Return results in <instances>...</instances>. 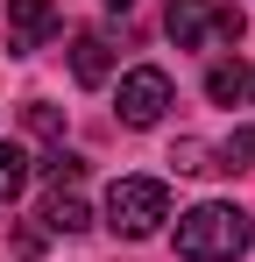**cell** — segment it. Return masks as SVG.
Segmentation results:
<instances>
[{
  "instance_id": "1",
  "label": "cell",
  "mask_w": 255,
  "mask_h": 262,
  "mask_svg": "<svg viewBox=\"0 0 255 262\" xmlns=\"http://www.w3.org/2000/svg\"><path fill=\"white\" fill-rule=\"evenodd\" d=\"M248 241H255L248 213L227 206V199H206V206L177 213V255H184V262H234Z\"/></svg>"
},
{
  "instance_id": "2",
  "label": "cell",
  "mask_w": 255,
  "mask_h": 262,
  "mask_svg": "<svg viewBox=\"0 0 255 262\" xmlns=\"http://www.w3.org/2000/svg\"><path fill=\"white\" fill-rule=\"evenodd\" d=\"M163 220H170V184L163 177H114V191H107V227H114L121 241H149Z\"/></svg>"
},
{
  "instance_id": "3",
  "label": "cell",
  "mask_w": 255,
  "mask_h": 262,
  "mask_svg": "<svg viewBox=\"0 0 255 262\" xmlns=\"http://www.w3.org/2000/svg\"><path fill=\"white\" fill-rule=\"evenodd\" d=\"M170 106H177V85L163 64H135L121 78V128H156Z\"/></svg>"
},
{
  "instance_id": "4",
  "label": "cell",
  "mask_w": 255,
  "mask_h": 262,
  "mask_svg": "<svg viewBox=\"0 0 255 262\" xmlns=\"http://www.w3.org/2000/svg\"><path fill=\"white\" fill-rule=\"evenodd\" d=\"M57 36V0H7V57H36Z\"/></svg>"
},
{
  "instance_id": "5",
  "label": "cell",
  "mask_w": 255,
  "mask_h": 262,
  "mask_svg": "<svg viewBox=\"0 0 255 262\" xmlns=\"http://www.w3.org/2000/svg\"><path fill=\"white\" fill-rule=\"evenodd\" d=\"M71 78H78V85H107V78H114V43H107L99 29L71 36Z\"/></svg>"
},
{
  "instance_id": "6",
  "label": "cell",
  "mask_w": 255,
  "mask_h": 262,
  "mask_svg": "<svg viewBox=\"0 0 255 262\" xmlns=\"http://www.w3.org/2000/svg\"><path fill=\"white\" fill-rule=\"evenodd\" d=\"M163 29L177 36V50H199V43L213 36V7H206V0H170Z\"/></svg>"
},
{
  "instance_id": "7",
  "label": "cell",
  "mask_w": 255,
  "mask_h": 262,
  "mask_svg": "<svg viewBox=\"0 0 255 262\" xmlns=\"http://www.w3.org/2000/svg\"><path fill=\"white\" fill-rule=\"evenodd\" d=\"M42 227H50V234H85V227H92V206H85V199H71V191H50Z\"/></svg>"
},
{
  "instance_id": "8",
  "label": "cell",
  "mask_w": 255,
  "mask_h": 262,
  "mask_svg": "<svg viewBox=\"0 0 255 262\" xmlns=\"http://www.w3.org/2000/svg\"><path fill=\"white\" fill-rule=\"evenodd\" d=\"M241 92H248V71H241L234 57H220V64L206 71V99H213V106H234Z\"/></svg>"
},
{
  "instance_id": "9",
  "label": "cell",
  "mask_w": 255,
  "mask_h": 262,
  "mask_svg": "<svg viewBox=\"0 0 255 262\" xmlns=\"http://www.w3.org/2000/svg\"><path fill=\"white\" fill-rule=\"evenodd\" d=\"M36 170H42V184H50V191H71V184L85 177V156H71V149H50Z\"/></svg>"
},
{
  "instance_id": "10",
  "label": "cell",
  "mask_w": 255,
  "mask_h": 262,
  "mask_svg": "<svg viewBox=\"0 0 255 262\" xmlns=\"http://www.w3.org/2000/svg\"><path fill=\"white\" fill-rule=\"evenodd\" d=\"M22 184H29V156H22L14 142H0V206H14Z\"/></svg>"
},
{
  "instance_id": "11",
  "label": "cell",
  "mask_w": 255,
  "mask_h": 262,
  "mask_svg": "<svg viewBox=\"0 0 255 262\" xmlns=\"http://www.w3.org/2000/svg\"><path fill=\"white\" fill-rule=\"evenodd\" d=\"M220 170H255V128H234L220 142Z\"/></svg>"
},
{
  "instance_id": "12",
  "label": "cell",
  "mask_w": 255,
  "mask_h": 262,
  "mask_svg": "<svg viewBox=\"0 0 255 262\" xmlns=\"http://www.w3.org/2000/svg\"><path fill=\"white\" fill-rule=\"evenodd\" d=\"M29 135H42V142H64V114H57L50 99H29Z\"/></svg>"
},
{
  "instance_id": "13",
  "label": "cell",
  "mask_w": 255,
  "mask_h": 262,
  "mask_svg": "<svg viewBox=\"0 0 255 262\" xmlns=\"http://www.w3.org/2000/svg\"><path fill=\"white\" fill-rule=\"evenodd\" d=\"M170 163H177V170H192V177H199V170H220L206 142H177V156H170Z\"/></svg>"
},
{
  "instance_id": "14",
  "label": "cell",
  "mask_w": 255,
  "mask_h": 262,
  "mask_svg": "<svg viewBox=\"0 0 255 262\" xmlns=\"http://www.w3.org/2000/svg\"><path fill=\"white\" fill-rule=\"evenodd\" d=\"M107 7H121V14H128V7H135V0H107Z\"/></svg>"
}]
</instances>
